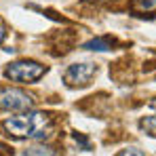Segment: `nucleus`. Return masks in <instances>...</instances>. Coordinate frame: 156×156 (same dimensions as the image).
<instances>
[{
  "instance_id": "f257e3e1",
  "label": "nucleus",
  "mask_w": 156,
  "mask_h": 156,
  "mask_svg": "<svg viewBox=\"0 0 156 156\" xmlns=\"http://www.w3.org/2000/svg\"><path fill=\"white\" fill-rule=\"evenodd\" d=\"M2 129L17 139H44L51 135V118L42 112H27L23 116H13L2 122Z\"/></svg>"
},
{
  "instance_id": "f03ea898",
  "label": "nucleus",
  "mask_w": 156,
  "mask_h": 156,
  "mask_svg": "<svg viewBox=\"0 0 156 156\" xmlns=\"http://www.w3.org/2000/svg\"><path fill=\"white\" fill-rule=\"evenodd\" d=\"M34 108V97L17 87H0V112H27Z\"/></svg>"
},
{
  "instance_id": "7ed1b4c3",
  "label": "nucleus",
  "mask_w": 156,
  "mask_h": 156,
  "mask_svg": "<svg viewBox=\"0 0 156 156\" xmlns=\"http://www.w3.org/2000/svg\"><path fill=\"white\" fill-rule=\"evenodd\" d=\"M4 76L15 82H36L38 78L44 76V66H40L38 61H30V59L13 61L4 70Z\"/></svg>"
},
{
  "instance_id": "20e7f679",
  "label": "nucleus",
  "mask_w": 156,
  "mask_h": 156,
  "mask_svg": "<svg viewBox=\"0 0 156 156\" xmlns=\"http://www.w3.org/2000/svg\"><path fill=\"white\" fill-rule=\"evenodd\" d=\"M97 68L95 63L91 61H84V63H72L66 72H63V80L68 87H87L91 82V78L95 76Z\"/></svg>"
},
{
  "instance_id": "39448f33",
  "label": "nucleus",
  "mask_w": 156,
  "mask_h": 156,
  "mask_svg": "<svg viewBox=\"0 0 156 156\" xmlns=\"http://www.w3.org/2000/svg\"><path fill=\"white\" fill-rule=\"evenodd\" d=\"M112 47H114V40L110 36H97L82 44V49H87V51H110Z\"/></svg>"
},
{
  "instance_id": "423d86ee",
  "label": "nucleus",
  "mask_w": 156,
  "mask_h": 156,
  "mask_svg": "<svg viewBox=\"0 0 156 156\" xmlns=\"http://www.w3.org/2000/svg\"><path fill=\"white\" fill-rule=\"evenodd\" d=\"M133 13H139V15H154L156 13V0H135L131 4Z\"/></svg>"
},
{
  "instance_id": "0eeeda50",
  "label": "nucleus",
  "mask_w": 156,
  "mask_h": 156,
  "mask_svg": "<svg viewBox=\"0 0 156 156\" xmlns=\"http://www.w3.org/2000/svg\"><path fill=\"white\" fill-rule=\"evenodd\" d=\"M23 156H55V150L49 148V146H40V144H36V146H30Z\"/></svg>"
},
{
  "instance_id": "6e6552de",
  "label": "nucleus",
  "mask_w": 156,
  "mask_h": 156,
  "mask_svg": "<svg viewBox=\"0 0 156 156\" xmlns=\"http://www.w3.org/2000/svg\"><path fill=\"white\" fill-rule=\"evenodd\" d=\"M139 127L146 131L148 135H152V137H156V116H146L141 122H139Z\"/></svg>"
},
{
  "instance_id": "1a4fd4ad",
  "label": "nucleus",
  "mask_w": 156,
  "mask_h": 156,
  "mask_svg": "<svg viewBox=\"0 0 156 156\" xmlns=\"http://www.w3.org/2000/svg\"><path fill=\"white\" fill-rule=\"evenodd\" d=\"M118 156H144V152L137 150V148H129V150H122Z\"/></svg>"
},
{
  "instance_id": "9d476101",
  "label": "nucleus",
  "mask_w": 156,
  "mask_h": 156,
  "mask_svg": "<svg viewBox=\"0 0 156 156\" xmlns=\"http://www.w3.org/2000/svg\"><path fill=\"white\" fill-rule=\"evenodd\" d=\"M4 34H6V30H4V23L0 21V42L4 40Z\"/></svg>"
},
{
  "instance_id": "9b49d317",
  "label": "nucleus",
  "mask_w": 156,
  "mask_h": 156,
  "mask_svg": "<svg viewBox=\"0 0 156 156\" xmlns=\"http://www.w3.org/2000/svg\"><path fill=\"white\" fill-rule=\"evenodd\" d=\"M152 108H156V99H154V101H152Z\"/></svg>"
}]
</instances>
